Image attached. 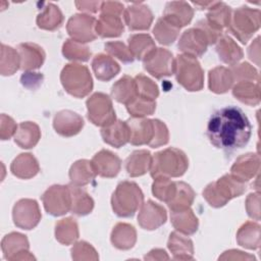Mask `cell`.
<instances>
[{"instance_id":"obj_13","label":"cell","mask_w":261,"mask_h":261,"mask_svg":"<svg viewBox=\"0 0 261 261\" xmlns=\"http://www.w3.org/2000/svg\"><path fill=\"white\" fill-rule=\"evenodd\" d=\"M208 45L209 42L205 33L201 29L195 27L182 33L177 43V48L182 54L197 58L206 52Z\"/></svg>"},{"instance_id":"obj_49","label":"cell","mask_w":261,"mask_h":261,"mask_svg":"<svg viewBox=\"0 0 261 261\" xmlns=\"http://www.w3.org/2000/svg\"><path fill=\"white\" fill-rule=\"evenodd\" d=\"M138 96L155 100L159 96L158 86L148 76L144 74H138L135 77Z\"/></svg>"},{"instance_id":"obj_15","label":"cell","mask_w":261,"mask_h":261,"mask_svg":"<svg viewBox=\"0 0 261 261\" xmlns=\"http://www.w3.org/2000/svg\"><path fill=\"white\" fill-rule=\"evenodd\" d=\"M123 18L125 24L132 31H146L153 22L151 9L143 3H133L124 8Z\"/></svg>"},{"instance_id":"obj_46","label":"cell","mask_w":261,"mask_h":261,"mask_svg":"<svg viewBox=\"0 0 261 261\" xmlns=\"http://www.w3.org/2000/svg\"><path fill=\"white\" fill-rule=\"evenodd\" d=\"M152 193L157 199L167 204L176 193V181L164 176L155 177L152 185Z\"/></svg>"},{"instance_id":"obj_7","label":"cell","mask_w":261,"mask_h":261,"mask_svg":"<svg viewBox=\"0 0 261 261\" xmlns=\"http://www.w3.org/2000/svg\"><path fill=\"white\" fill-rule=\"evenodd\" d=\"M174 74L177 83L189 92L203 89L204 71L196 57L180 54L175 58Z\"/></svg>"},{"instance_id":"obj_38","label":"cell","mask_w":261,"mask_h":261,"mask_svg":"<svg viewBox=\"0 0 261 261\" xmlns=\"http://www.w3.org/2000/svg\"><path fill=\"white\" fill-rule=\"evenodd\" d=\"M71 197L70 211L77 216H85L92 212L94 208V200L82 188L73 185H68Z\"/></svg>"},{"instance_id":"obj_32","label":"cell","mask_w":261,"mask_h":261,"mask_svg":"<svg viewBox=\"0 0 261 261\" xmlns=\"http://www.w3.org/2000/svg\"><path fill=\"white\" fill-rule=\"evenodd\" d=\"M112 245L118 250H129L137 242L136 228L124 222L115 224L110 237Z\"/></svg>"},{"instance_id":"obj_51","label":"cell","mask_w":261,"mask_h":261,"mask_svg":"<svg viewBox=\"0 0 261 261\" xmlns=\"http://www.w3.org/2000/svg\"><path fill=\"white\" fill-rule=\"evenodd\" d=\"M71 258L75 261H82V260L96 261L99 259V255L91 244L85 241H80V242H75L73 244V247L71 248Z\"/></svg>"},{"instance_id":"obj_56","label":"cell","mask_w":261,"mask_h":261,"mask_svg":"<svg viewBox=\"0 0 261 261\" xmlns=\"http://www.w3.org/2000/svg\"><path fill=\"white\" fill-rule=\"evenodd\" d=\"M21 84L27 87V88H31V89H35L36 87L40 86L42 84L43 81V75L39 74V73H35V72H30L27 71L21 75Z\"/></svg>"},{"instance_id":"obj_61","label":"cell","mask_w":261,"mask_h":261,"mask_svg":"<svg viewBox=\"0 0 261 261\" xmlns=\"http://www.w3.org/2000/svg\"><path fill=\"white\" fill-rule=\"evenodd\" d=\"M146 260H168L169 256L162 249H153L146 256Z\"/></svg>"},{"instance_id":"obj_28","label":"cell","mask_w":261,"mask_h":261,"mask_svg":"<svg viewBox=\"0 0 261 261\" xmlns=\"http://www.w3.org/2000/svg\"><path fill=\"white\" fill-rule=\"evenodd\" d=\"M101 137L103 141L115 148H120L129 142V128L126 121L115 120L111 125L102 127Z\"/></svg>"},{"instance_id":"obj_5","label":"cell","mask_w":261,"mask_h":261,"mask_svg":"<svg viewBox=\"0 0 261 261\" xmlns=\"http://www.w3.org/2000/svg\"><path fill=\"white\" fill-rule=\"evenodd\" d=\"M64 90L75 98H84L93 90V79L89 68L81 63L66 64L60 73Z\"/></svg>"},{"instance_id":"obj_27","label":"cell","mask_w":261,"mask_h":261,"mask_svg":"<svg viewBox=\"0 0 261 261\" xmlns=\"http://www.w3.org/2000/svg\"><path fill=\"white\" fill-rule=\"evenodd\" d=\"M234 85V79L230 68L224 66L214 67L208 74L209 90L215 94H224Z\"/></svg>"},{"instance_id":"obj_62","label":"cell","mask_w":261,"mask_h":261,"mask_svg":"<svg viewBox=\"0 0 261 261\" xmlns=\"http://www.w3.org/2000/svg\"><path fill=\"white\" fill-rule=\"evenodd\" d=\"M216 1H208V2H192L193 5L199 7V9H209Z\"/></svg>"},{"instance_id":"obj_12","label":"cell","mask_w":261,"mask_h":261,"mask_svg":"<svg viewBox=\"0 0 261 261\" xmlns=\"http://www.w3.org/2000/svg\"><path fill=\"white\" fill-rule=\"evenodd\" d=\"M143 65L152 76L162 79L174 73L175 58L167 49L157 48L143 61Z\"/></svg>"},{"instance_id":"obj_31","label":"cell","mask_w":261,"mask_h":261,"mask_svg":"<svg viewBox=\"0 0 261 261\" xmlns=\"http://www.w3.org/2000/svg\"><path fill=\"white\" fill-rule=\"evenodd\" d=\"M152 155L148 150H136L125 160V169L129 176L137 177L150 171Z\"/></svg>"},{"instance_id":"obj_48","label":"cell","mask_w":261,"mask_h":261,"mask_svg":"<svg viewBox=\"0 0 261 261\" xmlns=\"http://www.w3.org/2000/svg\"><path fill=\"white\" fill-rule=\"evenodd\" d=\"M127 112L133 117H146L152 115L156 109V101L141 96H137L125 105Z\"/></svg>"},{"instance_id":"obj_11","label":"cell","mask_w":261,"mask_h":261,"mask_svg":"<svg viewBox=\"0 0 261 261\" xmlns=\"http://www.w3.org/2000/svg\"><path fill=\"white\" fill-rule=\"evenodd\" d=\"M42 214L39 204L33 199H20L17 201L12 209V218L14 224L25 230L35 228L40 220Z\"/></svg>"},{"instance_id":"obj_58","label":"cell","mask_w":261,"mask_h":261,"mask_svg":"<svg viewBox=\"0 0 261 261\" xmlns=\"http://www.w3.org/2000/svg\"><path fill=\"white\" fill-rule=\"evenodd\" d=\"M100 10H101V12L113 13V14H117V15H123L124 7H123V5L120 2L105 1V2H102Z\"/></svg>"},{"instance_id":"obj_14","label":"cell","mask_w":261,"mask_h":261,"mask_svg":"<svg viewBox=\"0 0 261 261\" xmlns=\"http://www.w3.org/2000/svg\"><path fill=\"white\" fill-rule=\"evenodd\" d=\"M167 213L163 206L152 200L143 203L138 215L139 225L147 230H154L166 222Z\"/></svg>"},{"instance_id":"obj_16","label":"cell","mask_w":261,"mask_h":261,"mask_svg":"<svg viewBox=\"0 0 261 261\" xmlns=\"http://www.w3.org/2000/svg\"><path fill=\"white\" fill-rule=\"evenodd\" d=\"M53 127L62 137H73L84 127V119L71 110H61L53 118Z\"/></svg>"},{"instance_id":"obj_55","label":"cell","mask_w":261,"mask_h":261,"mask_svg":"<svg viewBox=\"0 0 261 261\" xmlns=\"http://www.w3.org/2000/svg\"><path fill=\"white\" fill-rule=\"evenodd\" d=\"M17 129V124L10 116L6 114H1L0 122V138L2 141L8 140L11 137H14Z\"/></svg>"},{"instance_id":"obj_50","label":"cell","mask_w":261,"mask_h":261,"mask_svg":"<svg viewBox=\"0 0 261 261\" xmlns=\"http://www.w3.org/2000/svg\"><path fill=\"white\" fill-rule=\"evenodd\" d=\"M104 48L109 56H111L112 58L115 57L123 63H130L135 59L128 49V46L120 41L108 42L105 44Z\"/></svg>"},{"instance_id":"obj_9","label":"cell","mask_w":261,"mask_h":261,"mask_svg":"<svg viewBox=\"0 0 261 261\" xmlns=\"http://www.w3.org/2000/svg\"><path fill=\"white\" fill-rule=\"evenodd\" d=\"M46 212L52 216H61L70 211L71 197L68 186L53 185L42 196Z\"/></svg>"},{"instance_id":"obj_23","label":"cell","mask_w":261,"mask_h":261,"mask_svg":"<svg viewBox=\"0 0 261 261\" xmlns=\"http://www.w3.org/2000/svg\"><path fill=\"white\" fill-rule=\"evenodd\" d=\"M167 248L175 260H192L194 258V245L192 240L176 230L169 234Z\"/></svg>"},{"instance_id":"obj_18","label":"cell","mask_w":261,"mask_h":261,"mask_svg":"<svg viewBox=\"0 0 261 261\" xmlns=\"http://www.w3.org/2000/svg\"><path fill=\"white\" fill-rule=\"evenodd\" d=\"M129 128V143L134 146L149 145L154 135L153 119L132 117L126 120Z\"/></svg>"},{"instance_id":"obj_35","label":"cell","mask_w":261,"mask_h":261,"mask_svg":"<svg viewBox=\"0 0 261 261\" xmlns=\"http://www.w3.org/2000/svg\"><path fill=\"white\" fill-rule=\"evenodd\" d=\"M14 142L22 149L34 148L40 138L41 130L37 123L33 121H24L17 125V129L14 135Z\"/></svg>"},{"instance_id":"obj_41","label":"cell","mask_w":261,"mask_h":261,"mask_svg":"<svg viewBox=\"0 0 261 261\" xmlns=\"http://www.w3.org/2000/svg\"><path fill=\"white\" fill-rule=\"evenodd\" d=\"M237 242L240 246L256 250L260 247V225L254 221H247L244 223L237 232Z\"/></svg>"},{"instance_id":"obj_21","label":"cell","mask_w":261,"mask_h":261,"mask_svg":"<svg viewBox=\"0 0 261 261\" xmlns=\"http://www.w3.org/2000/svg\"><path fill=\"white\" fill-rule=\"evenodd\" d=\"M20 57V68L25 71L40 68L45 61V51L35 43H21L17 46Z\"/></svg>"},{"instance_id":"obj_47","label":"cell","mask_w":261,"mask_h":261,"mask_svg":"<svg viewBox=\"0 0 261 261\" xmlns=\"http://www.w3.org/2000/svg\"><path fill=\"white\" fill-rule=\"evenodd\" d=\"M63 56L71 61H88L92 55V52L85 44L75 42L71 39H67L62 46Z\"/></svg>"},{"instance_id":"obj_4","label":"cell","mask_w":261,"mask_h":261,"mask_svg":"<svg viewBox=\"0 0 261 261\" xmlns=\"http://www.w3.org/2000/svg\"><path fill=\"white\" fill-rule=\"evenodd\" d=\"M144 203V194L140 187L129 180L120 181L111 197L113 212L119 217H132Z\"/></svg>"},{"instance_id":"obj_30","label":"cell","mask_w":261,"mask_h":261,"mask_svg":"<svg viewBox=\"0 0 261 261\" xmlns=\"http://www.w3.org/2000/svg\"><path fill=\"white\" fill-rule=\"evenodd\" d=\"M92 68L99 81L108 82L120 71L119 64L108 54H97L92 61Z\"/></svg>"},{"instance_id":"obj_44","label":"cell","mask_w":261,"mask_h":261,"mask_svg":"<svg viewBox=\"0 0 261 261\" xmlns=\"http://www.w3.org/2000/svg\"><path fill=\"white\" fill-rule=\"evenodd\" d=\"M20 68V57L17 50L4 44L1 45L0 72L2 75H12Z\"/></svg>"},{"instance_id":"obj_34","label":"cell","mask_w":261,"mask_h":261,"mask_svg":"<svg viewBox=\"0 0 261 261\" xmlns=\"http://www.w3.org/2000/svg\"><path fill=\"white\" fill-rule=\"evenodd\" d=\"M170 220L175 230L186 236L194 234L199 226V220L191 208L171 211Z\"/></svg>"},{"instance_id":"obj_54","label":"cell","mask_w":261,"mask_h":261,"mask_svg":"<svg viewBox=\"0 0 261 261\" xmlns=\"http://www.w3.org/2000/svg\"><path fill=\"white\" fill-rule=\"evenodd\" d=\"M246 210L248 215L254 220H260V194L251 193L246 199Z\"/></svg>"},{"instance_id":"obj_6","label":"cell","mask_w":261,"mask_h":261,"mask_svg":"<svg viewBox=\"0 0 261 261\" xmlns=\"http://www.w3.org/2000/svg\"><path fill=\"white\" fill-rule=\"evenodd\" d=\"M261 24V13L259 9L241 6L231 13L228 25L229 32L243 44H246Z\"/></svg>"},{"instance_id":"obj_10","label":"cell","mask_w":261,"mask_h":261,"mask_svg":"<svg viewBox=\"0 0 261 261\" xmlns=\"http://www.w3.org/2000/svg\"><path fill=\"white\" fill-rule=\"evenodd\" d=\"M96 22L94 16L87 13H77L68 19L66 30L71 40L86 44L97 38Z\"/></svg>"},{"instance_id":"obj_22","label":"cell","mask_w":261,"mask_h":261,"mask_svg":"<svg viewBox=\"0 0 261 261\" xmlns=\"http://www.w3.org/2000/svg\"><path fill=\"white\" fill-rule=\"evenodd\" d=\"M231 9L223 2H215L209 9L204 18L205 22L215 32L222 34L228 28L231 18Z\"/></svg>"},{"instance_id":"obj_42","label":"cell","mask_w":261,"mask_h":261,"mask_svg":"<svg viewBox=\"0 0 261 261\" xmlns=\"http://www.w3.org/2000/svg\"><path fill=\"white\" fill-rule=\"evenodd\" d=\"M79 225L72 217H65L60 219L55 224V238L65 246L72 245L79 239Z\"/></svg>"},{"instance_id":"obj_26","label":"cell","mask_w":261,"mask_h":261,"mask_svg":"<svg viewBox=\"0 0 261 261\" xmlns=\"http://www.w3.org/2000/svg\"><path fill=\"white\" fill-rule=\"evenodd\" d=\"M216 53L219 59L228 65H236L243 58L241 47L227 35H222L216 42Z\"/></svg>"},{"instance_id":"obj_59","label":"cell","mask_w":261,"mask_h":261,"mask_svg":"<svg viewBox=\"0 0 261 261\" xmlns=\"http://www.w3.org/2000/svg\"><path fill=\"white\" fill-rule=\"evenodd\" d=\"M100 1H75V6L79 10L87 13H95L101 8Z\"/></svg>"},{"instance_id":"obj_17","label":"cell","mask_w":261,"mask_h":261,"mask_svg":"<svg viewBox=\"0 0 261 261\" xmlns=\"http://www.w3.org/2000/svg\"><path fill=\"white\" fill-rule=\"evenodd\" d=\"M260 169V157L256 153H247L237 158L230 168V174L242 182L254 178Z\"/></svg>"},{"instance_id":"obj_40","label":"cell","mask_w":261,"mask_h":261,"mask_svg":"<svg viewBox=\"0 0 261 261\" xmlns=\"http://www.w3.org/2000/svg\"><path fill=\"white\" fill-rule=\"evenodd\" d=\"M111 96L119 103L124 105L128 104L138 96L135 79L129 75H123L120 77L112 86Z\"/></svg>"},{"instance_id":"obj_37","label":"cell","mask_w":261,"mask_h":261,"mask_svg":"<svg viewBox=\"0 0 261 261\" xmlns=\"http://www.w3.org/2000/svg\"><path fill=\"white\" fill-rule=\"evenodd\" d=\"M128 49L134 58L144 61L157 48L154 40L148 34L132 35L128 40Z\"/></svg>"},{"instance_id":"obj_45","label":"cell","mask_w":261,"mask_h":261,"mask_svg":"<svg viewBox=\"0 0 261 261\" xmlns=\"http://www.w3.org/2000/svg\"><path fill=\"white\" fill-rule=\"evenodd\" d=\"M179 30L175 25L168 22L163 17L158 18L153 29V35L161 45H171L178 37Z\"/></svg>"},{"instance_id":"obj_60","label":"cell","mask_w":261,"mask_h":261,"mask_svg":"<svg viewBox=\"0 0 261 261\" xmlns=\"http://www.w3.org/2000/svg\"><path fill=\"white\" fill-rule=\"evenodd\" d=\"M248 55L252 61H254L257 65L259 64V58H260V38L259 37H257L248 48Z\"/></svg>"},{"instance_id":"obj_53","label":"cell","mask_w":261,"mask_h":261,"mask_svg":"<svg viewBox=\"0 0 261 261\" xmlns=\"http://www.w3.org/2000/svg\"><path fill=\"white\" fill-rule=\"evenodd\" d=\"M153 124L154 135L149 146L151 148H158L166 145L169 141V132L166 124L159 119H153Z\"/></svg>"},{"instance_id":"obj_2","label":"cell","mask_w":261,"mask_h":261,"mask_svg":"<svg viewBox=\"0 0 261 261\" xmlns=\"http://www.w3.org/2000/svg\"><path fill=\"white\" fill-rule=\"evenodd\" d=\"M189 159L177 148H166L152 156L150 174L153 178L158 176L179 177L187 171Z\"/></svg>"},{"instance_id":"obj_29","label":"cell","mask_w":261,"mask_h":261,"mask_svg":"<svg viewBox=\"0 0 261 261\" xmlns=\"http://www.w3.org/2000/svg\"><path fill=\"white\" fill-rule=\"evenodd\" d=\"M10 170L16 177L29 179L38 174L40 165L38 160L31 153H21L12 161Z\"/></svg>"},{"instance_id":"obj_39","label":"cell","mask_w":261,"mask_h":261,"mask_svg":"<svg viewBox=\"0 0 261 261\" xmlns=\"http://www.w3.org/2000/svg\"><path fill=\"white\" fill-rule=\"evenodd\" d=\"M64 17L61 10L53 3H47L37 16V24L46 31H55L61 27Z\"/></svg>"},{"instance_id":"obj_36","label":"cell","mask_w":261,"mask_h":261,"mask_svg":"<svg viewBox=\"0 0 261 261\" xmlns=\"http://www.w3.org/2000/svg\"><path fill=\"white\" fill-rule=\"evenodd\" d=\"M97 173L91 161L81 159L75 161L69 169L70 184L76 187H84L92 182Z\"/></svg>"},{"instance_id":"obj_25","label":"cell","mask_w":261,"mask_h":261,"mask_svg":"<svg viewBox=\"0 0 261 261\" xmlns=\"http://www.w3.org/2000/svg\"><path fill=\"white\" fill-rule=\"evenodd\" d=\"M1 249L4 257L7 260L15 261L20 254L29 251V240L27 236L22 233L10 232L2 239Z\"/></svg>"},{"instance_id":"obj_1","label":"cell","mask_w":261,"mask_h":261,"mask_svg":"<svg viewBox=\"0 0 261 261\" xmlns=\"http://www.w3.org/2000/svg\"><path fill=\"white\" fill-rule=\"evenodd\" d=\"M252 134L251 123L237 106H226L215 111L207 124V137L218 149L233 151L245 147Z\"/></svg>"},{"instance_id":"obj_24","label":"cell","mask_w":261,"mask_h":261,"mask_svg":"<svg viewBox=\"0 0 261 261\" xmlns=\"http://www.w3.org/2000/svg\"><path fill=\"white\" fill-rule=\"evenodd\" d=\"M124 31L121 15L101 12L96 22V34L101 38L119 37Z\"/></svg>"},{"instance_id":"obj_33","label":"cell","mask_w":261,"mask_h":261,"mask_svg":"<svg viewBox=\"0 0 261 261\" xmlns=\"http://www.w3.org/2000/svg\"><path fill=\"white\" fill-rule=\"evenodd\" d=\"M232 95L242 103L256 106L260 103V84L253 81H242L232 87Z\"/></svg>"},{"instance_id":"obj_43","label":"cell","mask_w":261,"mask_h":261,"mask_svg":"<svg viewBox=\"0 0 261 261\" xmlns=\"http://www.w3.org/2000/svg\"><path fill=\"white\" fill-rule=\"evenodd\" d=\"M195 200V192L185 181H176V193L171 201L167 203L170 211H179L191 208Z\"/></svg>"},{"instance_id":"obj_52","label":"cell","mask_w":261,"mask_h":261,"mask_svg":"<svg viewBox=\"0 0 261 261\" xmlns=\"http://www.w3.org/2000/svg\"><path fill=\"white\" fill-rule=\"evenodd\" d=\"M234 83L242 82V81H253L259 82V74L257 69L248 62H242L233 65L230 68Z\"/></svg>"},{"instance_id":"obj_20","label":"cell","mask_w":261,"mask_h":261,"mask_svg":"<svg viewBox=\"0 0 261 261\" xmlns=\"http://www.w3.org/2000/svg\"><path fill=\"white\" fill-rule=\"evenodd\" d=\"M194 16V9L185 1L167 2L163 11V18L178 29L189 24Z\"/></svg>"},{"instance_id":"obj_19","label":"cell","mask_w":261,"mask_h":261,"mask_svg":"<svg viewBox=\"0 0 261 261\" xmlns=\"http://www.w3.org/2000/svg\"><path fill=\"white\" fill-rule=\"evenodd\" d=\"M97 175L111 178L118 174L121 168V160L119 157L109 150H101L94 155L91 160Z\"/></svg>"},{"instance_id":"obj_57","label":"cell","mask_w":261,"mask_h":261,"mask_svg":"<svg viewBox=\"0 0 261 261\" xmlns=\"http://www.w3.org/2000/svg\"><path fill=\"white\" fill-rule=\"evenodd\" d=\"M219 260H255V257L243 251L228 250L219 257Z\"/></svg>"},{"instance_id":"obj_8","label":"cell","mask_w":261,"mask_h":261,"mask_svg":"<svg viewBox=\"0 0 261 261\" xmlns=\"http://www.w3.org/2000/svg\"><path fill=\"white\" fill-rule=\"evenodd\" d=\"M88 119L95 125L106 127L116 120L111 98L101 92L94 93L86 102Z\"/></svg>"},{"instance_id":"obj_3","label":"cell","mask_w":261,"mask_h":261,"mask_svg":"<svg viewBox=\"0 0 261 261\" xmlns=\"http://www.w3.org/2000/svg\"><path fill=\"white\" fill-rule=\"evenodd\" d=\"M246 189V182L238 180L231 174H224L216 181L206 186L203 191V197L210 206L220 208L231 199L243 195Z\"/></svg>"}]
</instances>
